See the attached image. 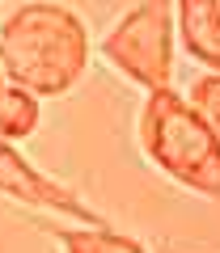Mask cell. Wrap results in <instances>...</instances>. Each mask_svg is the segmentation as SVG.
Here are the masks:
<instances>
[{"mask_svg": "<svg viewBox=\"0 0 220 253\" xmlns=\"http://www.w3.org/2000/svg\"><path fill=\"white\" fill-rule=\"evenodd\" d=\"M0 68L34 97H64L89 68V30L64 4H21L0 26Z\"/></svg>", "mask_w": 220, "mask_h": 253, "instance_id": "cell-1", "label": "cell"}, {"mask_svg": "<svg viewBox=\"0 0 220 253\" xmlns=\"http://www.w3.org/2000/svg\"><path fill=\"white\" fill-rule=\"evenodd\" d=\"M140 148L178 186L195 190L199 199H220V135L174 89L144 97Z\"/></svg>", "mask_w": 220, "mask_h": 253, "instance_id": "cell-2", "label": "cell"}, {"mask_svg": "<svg viewBox=\"0 0 220 253\" xmlns=\"http://www.w3.org/2000/svg\"><path fill=\"white\" fill-rule=\"evenodd\" d=\"M102 59L144 93L174 89V0H140L102 38Z\"/></svg>", "mask_w": 220, "mask_h": 253, "instance_id": "cell-3", "label": "cell"}, {"mask_svg": "<svg viewBox=\"0 0 220 253\" xmlns=\"http://www.w3.org/2000/svg\"><path fill=\"white\" fill-rule=\"evenodd\" d=\"M0 194H9L13 203H26V207H34V211L68 215L81 228H110L85 199H76L68 186H59V181L47 177L43 169H34L9 139H0Z\"/></svg>", "mask_w": 220, "mask_h": 253, "instance_id": "cell-4", "label": "cell"}, {"mask_svg": "<svg viewBox=\"0 0 220 253\" xmlns=\"http://www.w3.org/2000/svg\"><path fill=\"white\" fill-rule=\"evenodd\" d=\"M178 34L195 63L220 72V0H178Z\"/></svg>", "mask_w": 220, "mask_h": 253, "instance_id": "cell-5", "label": "cell"}, {"mask_svg": "<svg viewBox=\"0 0 220 253\" xmlns=\"http://www.w3.org/2000/svg\"><path fill=\"white\" fill-rule=\"evenodd\" d=\"M51 236L64 253H148L140 241L114 228H51Z\"/></svg>", "mask_w": 220, "mask_h": 253, "instance_id": "cell-6", "label": "cell"}, {"mask_svg": "<svg viewBox=\"0 0 220 253\" xmlns=\"http://www.w3.org/2000/svg\"><path fill=\"white\" fill-rule=\"evenodd\" d=\"M34 126H38V97L17 89V84H4V93H0V139L17 144V139L34 135Z\"/></svg>", "mask_w": 220, "mask_h": 253, "instance_id": "cell-7", "label": "cell"}, {"mask_svg": "<svg viewBox=\"0 0 220 253\" xmlns=\"http://www.w3.org/2000/svg\"><path fill=\"white\" fill-rule=\"evenodd\" d=\"M186 106H191L195 114L220 135V72L199 76V81L191 84V93H186Z\"/></svg>", "mask_w": 220, "mask_h": 253, "instance_id": "cell-8", "label": "cell"}, {"mask_svg": "<svg viewBox=\"0 0 220 253\" xmlns=\"http://www.w3.org/2000/svg\"><path fill=\"white\" fill-rule=\"evenodd\" d=\"M4 84H9V76H4V68H0V93H4Z\"/></svg>", "mask_w": 220, "mask_h": 253, "instance_id": "cell-9", "label": "cell"}]
</instances>
